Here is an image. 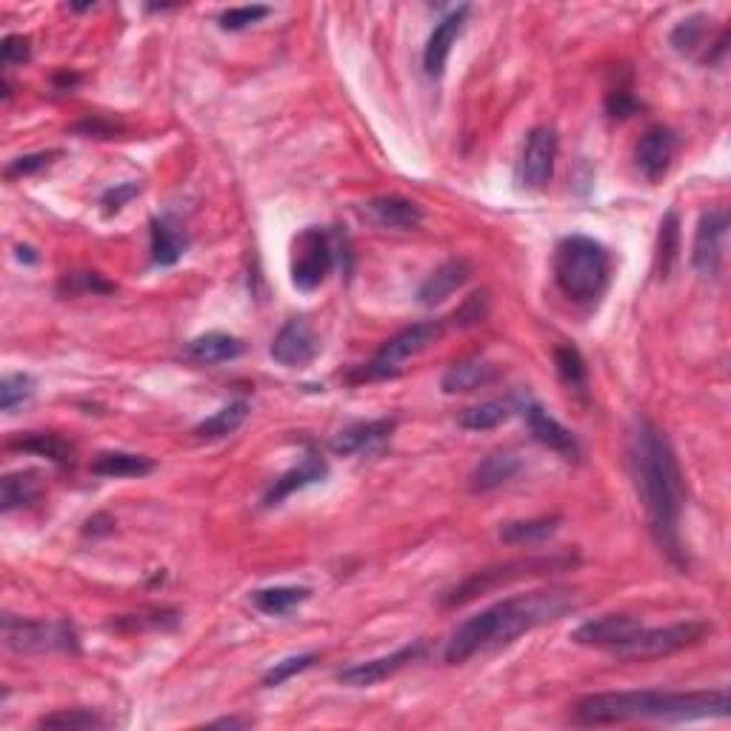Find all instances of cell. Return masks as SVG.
<instances>
[{
	"instance_id": "obj_1",
	"label": "cell",
	"mask_w": 731,
	"mask_h": 731,
	"mask_svg": "<svg viewBox=\"0 0 731 731\" xmlns=\"http://www.w3.org/2000/svg\"><path fill=\"white\" fill-rule=\"evenodd\" d=\"M629 469L634 478L638 497L646 508L648 529L657 546L671 563L683 566V543H680V517H683L685 483L678 454L669 438L648 417H634L629 429Z\"/></svg>"
},
{
	"instance_id": "obj_2",
	"label": "cell",
	"mask_w": 731,
	"mask_h": 731,
	"mask_svg": "<svg viewBox=\"0 0 731 731\" xmlns=\"http://www.w3.org/2000/svg\"><path fill=\"white\" fill-rule=\"evenodd\" d=\"M578 606L580 601L575 597V592H566V589H549V592L506 597V601L478 612L469 620H463L454 629L446 646V663L457 666V663H466L469 657L483 652V648L506 646V643H512L526 631L552 623V620H560L563 615H569Z\"/></svg>"
},
{
	"instance_id": "obj_3",
	"label": "cell",
	"mask_w": 731,
	"mask_h": 731,
	"mask_svg": "<svg viewBox=\"0 0 731 731\" xmlns=\"http://www.w3.org/2000/svg\"><path fill=\"white\" fill-rule=\"evenodd\" d=\"M729 708L731 703L726 689H706V692L640 689V692L589 694L575 706V720L583 726H612L629 723V720L689 723V720L729 717Z\"/></svg>"
},
{
	"instance_id": "obj_4",
	"label": "cell",
	"mask_w": 731,
	"mask_h": 731,
	"mask_svg": "<svg viewBox=\"0 0 731 731\" xmlns=\"http://www.w3.org/2000/svg\"><path fill=\"white\" fill-rule=\"evenodd\" d=\"M555 280L571 301L597 303L612 280V254L601 240L569 235L555 249Z\"/></svg>"
},
{
	"instance_id": "obj_5",
	"label": "cell",
	"mask_w": 731,
	"mask_h": 731,
	"mask_svg": "<svg viewBox=\"0 0 731 731\" xmlns=\"http://www.w3.org/2000/svg\"><path fill=\"white\" fill-rule=\"evenodd\" d=\"M578 555L571 552H557V555H534V557H517V560L497 563V566H486L478 569L475 575L457 583L452 592L443 594V606L457 608L471 603L480 594L497 592L503 585H512L517 580L529 578H543V575H557V571H569L578 566Z\"/></svg>"
},
{
	"instance_id": "obj_6",
	"label": "cell",
	"mask_w": 731,
	"mask_h": 731,
	"mask_svg": "<svg viewBox=\"0 0 731 731\" xmlns=\"http://www.w3.org/2000/svg\"><path fill=\"white\" fill-rule=\"evenodd\" d=\"M715 626L706 623V620H685V623H671V626H648L640 623V629L626 640L623 646L617 648L615 657H623V660H657V657L678 655L683 648H692L697 643L711 634Z\"/></svg>"
},
{
	"instance_id": "obj_7",
	"label": "cell",
	"mask_w": 731,
	"mask_h": 731,
	"mask_svg": "<svg viewBox=\"0 0 731 731\" xmlns=\"http://www.w3.org/2000/svg\"><path fill=\"white\" fill-rule=\"evenodd\" d=\"M3 646L17 655H40V652L75 655L80 640L70 620H26V617L3 615Z\"/></svg>"
},
{
	"instance_id": "obj_8",
	"label": "cell",
	"mask_w": 731,
	"mask_h": 731,
	"mask_svg": "<svg viewBox=\"0 0 731 731\" xmlns=\"http://www.w3.org/2000/svg\"><path fill=\"white\" fill-rule=\"evenodd\" d=\"M443 331H446L443 320H424V324H415V326H408V329L398 331V335H392V338L386 340L383 346L375 352L369 366L361 371V378H366V380L394 378L408 357H415V354H420L429 346H434V343L443 338Z\"/></svg>"
},
{
	"instance_id": "obj_9",
	"label": "cell",
	"mask_w": 731,
	"mask_h": 731,
	"mask_svg": "<svg viewBox=\"0 0 731 731\" xmlns=\"http://www.w3.org/2000/svg\"><path fill=\"white\" fill-rule=\"evenodd\" d=\"M335 266V252H331L329 231L320 226H306V229L292 240V283L301 292H315L317 286H324Z\"/></svg>"
},
{
	"instance_id": "obj_10",
	"label": "cell",
	"mask_w": 731,
	"mask_h": 731,
	"mask_svg": "<svg viewBox=\"0 0 731 731\" xmlns=\"http://www.w3.org/2000/svg\"><path fill=\"white\" fill-rule=\"evenodd\" d=\"M557 161V131L552 126H534L526 135L520 163H517V184L524 189H543L552 180Z\"/></svg>"
},
{
	"instance_id": "obj_11",
	"label": "cell",
	"mask_w": 731,
	"mask_h": 731,
	"mask_svg": "<svg viewBox=\"0 0 731 731\" xmlns=\"http://www.w3.org/2000/svg\"><path fill=\"white\" fill-rule=\"evenodd\" d=\"M726 235H729V212L726 209H708L701 215V224L694 231L692 266L703 278H715L723 266Z\"/></svg>"
},
{
	"instance_id": "obj_12",
	"label": "cell",
	"mask_w": 731,
	"mask_h": 731,
	"mask_svg": "<svg viewBox=\"0 0 731 731\" xmlns=\"http://www.w3.org/2000/svg\"><path fill=\"white\" fill-rule=\"evenodd\" d=\"M424 655H426V640H415V643L398 648V652H392V655L354 663V666L340 669L338 680L343 685H349V689H369V685L383 683V680H389L392 675L403 671L406 666H412V663L420 660Z\"/></svg>"
},
{
	"instance_id": "obj_13",
	"label": "cell",
	"mask_w": 731,
	"mask_h": 731,
	"mask_svg": "<svg viewBox=\"0 0 731 731\" xmlns=\"http://www.w3.org/2000/svg\"><path fill=\"white\" fill-rule=\"evenodd\" d=\"M680 138L678 131L669 126H648L634 149V161H638L640 175L646 177L648 184H660L663 177L669 175L671 163L678 157Z\"/></svg>"
},
{
	"instance_id": "obj_14",
	"label": "cell",
	"mask_w": 731,
	"mask_h": 731,
	"mask_svg": "<svg viewBox=\"0 0 731 731\" xmlns=\"http://www.w3.org/2000/svg\"><path fill=\"white\" fill-rule=\"evenodd\" d=\"M272 357L286 369H303L320 354V338L308 326L306 317H292L280 326V331L272 340Z\"/></svg>"
},
{
	"instance_id": "obj_15",
	"label": "cell",
	"mask_w": 731,
	"mask_h": 731,
	"mask_svg": "<svg viewBox=\"0 0 731 731\" xmlns=\"http://www.w3.org/2000/svg\"><path fill=\"white\" fill-rule=\"evenodd\" d=\"M640 629V620L631 615H603L594 620H585L580 629H575L571 640L578 646L603 648L608 655H615L617 648L623 646L626 640Z\"/></svg>"
},
{
	"instance_id": "obj_16",
	"label": "cell",
	"mask_w": 731,
	"mask_h": 731,
	"mask_svg": "<svg viewBox=\"0 0 731 731\" xmlns=\"http://www.w3.org/2000/svg\"><path fill=\"white\" fill-rule=\"evenodd\" d=\"M524 417H526V426H529V434L538 440L540 446L552 449V452H557L560 457H566V461L580 457L578 438H575V434H571V431L566 429L560 420H555V417L549 415L546 408L540 406V403H526Z\"/></svg>"
},
{
	"instance_id": "obj_17",
	"label": "cell",
	"mask_w": 731,
	"mask_h": 731,
	"mask_svg": "<svg viewBox=\"0 0 731 731\" xmlns=\"http://www.w3.org/2000/svg\"><path fill=\"white\" fill-rule=\"evenodd\" d=\"M326 475H329V463H326L317 452H308L294 469L283 471V475L269 486V492L263 494V506L266 508L280 506V503H283L286 497H292L294 492H303L308 486L326 480Z\"/></svg>"
},
{
	"instance_id": "obj_18",
	"label": "cell",
	"mask_w": 731,
	"mask_h": 731,
	"mask_svg": "<svg viewBox=\"0 0 731 731\" xmlns=\"http://www.w3.org/2000/svg\"><path fill=\"white\" fill-rule=\"evenodd\" d=\"M671 47H675V52L680 54H697L701 49H706L701 61L717 63L726 54V47H729V29H726L715 43H708V17L692 15L675 26V31H671Z\"/></svg>"
},
{
	"instance_id": "obj_19",
	"label": "cell",
	"mask_w": 731,
	"mask_h": 731,
	"mask_svg": "<svg viewBox=\"0 0 731 731\" xmlns=\"http://www.w3.org/2000/svg\"><path fill=\"white\" fill-rule=\"evenodd\" d=\"M469 12L471 9L463 3V7L449 12V15L443 17L434 29H431L429 40H426V49H424V70L429 77L443 75V70H446V63H449V52H452V43L457 40L463 26H466Z\"/></svg>"
},
{
	"instance_id": "obj_20",
	"label": "cell",
	"mask_w": 731,
	"mask_h": 731,
	"mask_svg": "<svg viewBox=\"0 0 731 731\" xmlns=\"http://www.w3.org/2000/svg\"><path fill=\"white\" fill-rule=\"evenodd\" d=\"M366 215L375 220L383 229H398V231H412L424 224V212L417 203H412L408 198L401 194H380V198H371L366 203Z\"/></svg>"
},
{
	"instance_id": "obj_21",
	"label": "cell",
	"mask_w": 731,
	"mask_h": 731,
	"mask_svg": "<svg viewBox=\"0 0 731 731\" xmlns=\"http://www.w3.org/2000/svg\"><path fill=\"white\" fill-rule=\"evenodd\" d=\"M469 275H471L469 263L461 261V257H452V261L440 263L438 269L431 272L429 278L420 283L417 298H420L424 306H438V303L449 301V298L469 280Z\"/></svg>"
},
{
	"instance_id": "obj_22",
	"label": "cell",
	"mask_w": 731,
	"mask_h": 731,
	"mask_svg": "<svg viewBox=\"0 0 731 731\" xmlns=\"http://www.w3.org/2000/svg\"><path fill=\"white\" fill-rule=\"evenodd\" d=\"M394 420L392 417H378V420H366V424H354L349 429L338 431L335 438H331V452L340 454V457H349V454L366 452L375 443H383L389 434L394 431Z\"/></svg>"
},
{
	"instance_id": "obj_23",
	"label": "cell",
	"mask_w": 731,
	"mask_h": 731,
	"mask_svg": "<svg viewBox=\"0 0 731 731\" xmlns=\"http://www.w3.org/2000/svg\"><path fill=\"white\" fill-rule=\"evenodd\" d=\"M494 378H497L494 363H489L486 357H466V361H457L449 366L443 380H440V389L446 394L475 392L480 386L492 383Z\"/></svg>"
},
{
	"instance_id": "obj_24",
	"label": "cell",
	"mask_w": 731,
	"mask_h": 731,
	"mask_svg": "<svg viewBox=\"0 0 731 731\" xmlns=\"http://www.w3.org/2000/svg\"><path fill=\"white\" fill-rule=\"evenodd\" d=\"M43 497V480L40 471L24 469V471H9L0 480V508L3 512H15V508L35 506Z\"/></svg>"
},
{
	"instance_id": "obj_25",
	"label": "cell",
	"mask_w": 731,
	"mask_h": 731,
	"mask_svg": "<svg viewBox=\"0 0 731 731\" xmlns=\"http://www.w3.org/2000/svg\"><path fill=\"white\" fill-rule=\"evenodd\" d=\"M243 354V340L235 338V335H226V331H206L201 338H194L189 346H186V357L201 366H215V363L235 361Z\"/></svg>"
},
{
	"instance_id": "obj_26",
	"label": "cell",
	"mask_w": 731,
	"mask_h": 731,
	"mask_svg": "<svg viewBox=\"0 0 731 731\" xmlns=\"http://www.w3.org/2000/svg\"><path fill=\"white\" fill-rule=\"evenodd\" d=\"M520 471V457L515 452H492L486 454L483 461L475 466L471 471V492H492V489H501L503 483L515 478Z\"/></svg>"
},
{
	"instance_id": "obj_27",
	"label": "cell",
	"mask_w": 731,
	"mask_h": 731,
	"mask_svg": "<svg viewBox=\"0 0 731 731\" xmlns=\"http://www.w3.org/2000/svg\"><path fill=\"white\" fill-rule=\"evenodd\" d=\"M9 449L12 452L38 454V457H47V461L58 463V466H72L75 463V446L66 438H61V434H52V431H29V434H21V438L9 440Z\"/></svg>"
},
{
	"instance_id": "obj_28",
	"label": "cell",
	"mask_w": 731,
	"mask_h": 731,
	"mask_svg": "<svg viewBox=\"0 0 731 731\" xmlns=\"http://www.w3.org/2000/svg\"><path fill=\"white\" fill-rule=\"evenodd\" d=\"M89 471L94 478H147L154 471V461L135 452H101Z\"/></svg>"
},
{
	"instance_id": "obj_29",
	"label": "cell",
	"mask_w": 731,
	"mask_h": 731,
	"mask_svg": "<svg viewBox=\"0 0 731 731\" xmlns=\"http://www.w3.org/2000/svg\"><path fill=\"white\" fill-rule=\"evenodd\" d=\"M189 249L186 231L172 217H154L152 220V261L154 266H175Z\"/></svg>"
},
{
	"instance_id": "obj_30",
	"label": "cell",
	"mask_w": 731,
	"mask_h": 731,
	"mask_svg": "<svg viewBox=\"0 0 731 731\" xmlns=\"http://www.w3.org/2000/svg\"><path fill=\"white\" fill-rule=\"evenodd\" d=\"M563 517L560 515H546V517H531V520H508L501 526L497 538L508 546H534V543H543V540L555 538L557 529H560Z\"/></svg>"
},
{
	"instance_id": "obj_31",
	"label": "cell",
	"mask_w": 731,
	"mask_h": 731,
	"mask_svg": "<svg viewBox=\"0 0 731 731\" xmlns=\"http://www.w3.org/2000/svg\"><path fill=\"white\" fill-rule=\"evenodd\" d=\"M308 597H312L308 585H272V589H257L252 594V603L261 608L263 615L286 617L292 615L298 606H303Z\"/></svg>"
},
{
	"instance_id": "obj_32",
	"label": "cell",
	"mask_w": 731,
	"mask_h": 731,
	"mask_svg": "<svg viewBox=\"0 0 731 731\" xmlns=\"http://www.w3.org/2000/svg\"><path fill=\"white\" fill-rule=\"evenodd\" d=\"M247 417H249V403L235 401V403H229V406L217 408L215 415L206 417L203 424L194 426L192 434L201 440H224V438H229V434H235L240 426L247 424Z\"/></svg>"
},
{
	"instance_id": "obj_33",
	"label": "cell",
	"mask_w": 731,
	"mask_h": 731,
	"mask_svg": "<svg viewBox=\"0 0 731 731\" xmlns=\"http://www.w3.org/2000/svg\"><path fill=\"white\" fill-rule=\"evenodd\" d=\"M512 415H515V403L512 401H486L466 408L461 415V426L469 431H489L506 424Z\"/></svg>"
},
{
	"instance_id": "obj_34",
	"label": "cell",
	"mask_w": 731,
	"mask_h": 731,
	"mask_svg": "<svg viewBox=\"0 0 731 731\" xmlns=\"http://www.w3.org/2000/svg\"><path fill=\"white\" fill-rule=\"evenodd\" d=\"M106 720H103L98 711L92 708H61L54 715L40 717L38 729H61V731H89V729H103Z\"/></svg>"
},
{
	"instance_id": "obj_35",
	"label": "cell",
	"mask_w": 731,
	"mask_h": 731,
	"mask_svg": "<svg viewBox=\"0 0 731 731\" xmlns=\"http://www.w3.org/2000/svg\"><path fill=\"white\" fill-rule=\"evenodd\" d=\"M678 252H680V217L678 212H669V215L663 217L660 240H657V269H660L663 278L669 275L675 261H678Z\"/></svg>"
},
{
	"instance_id": "obj_36",
	"label": "cell",
	"mask_w": 731,
	"mask_h": 731,
	"mask_svg": "<svg viewBox=\"0 0 731 731\" xmlns=\"http://www.w3.org/2000/svg\"><path fill=\"white\" fill-rule=\"evenodd\" d=\"M555 366L560 371V378L566 380V386L571 389H578L583 392L585 383H589V369H585L583 354L578 349L571 346V343H563V346L555 349Z\"/></svg>"
},
{
	"instance_id": "obj_37",
	"label": "cell",
	"mask_w": 731,
	"mask_h": 731,
	"mask_svg": "<svg viewBox=\"0 0 731 731\" xmlns=\"http://www.w3.org/2000/svg\"><path fill=\"white\" fill-rule=\"evenodd\" d=\"M320 660V655L317 652H303V655H292L286 657V660L275 663L266 675H263V685L266 689H278V685H283L286 680L298 678V675H303V671H308L315 663Z\"/></svg>"
},
{
	"instance_id": "obj_38",
	"label": "cell",
	"mask_w": 731,
	"mask_h": 731,
	"mask_svg": "<svg viewBox=\"0 0 731 731\" xmlns=\"http://www.w3.org/2000/svg\"><path fill=\"white\" fill-rule=\"evenodd\" d=\"M31 394H35V380L29 375H7V378L0 380V408L12 415L17 406H24V403L31 401Z\"/></svg>"
},
{
	"instance_id": "obj_39",
	"label": "cell",
	"mask_w": 731,
	"mask_h": 731,
	"mask_svg": "<svg viewBox=\"0 0 731 731\" xmlns=\"http://www.w3.org/2000/svg\"><path fill=\"white\" fill-rule=\"evenodd\" d=\"M61 292L70 294H109L115 292V286L103 280L98 272H72L61 280Z\"/></svg>"
},
{
	"instance_id": "obj_40",
	"label": "cell",
	"mask_w": 731,
	"mask_h": 731,
	"mask_svg": "<svg viewBox=\"0 0 731 731\" xmlns=\"http://www.w3.org/2000/svg\"><path fill=\"white\" fill-rule=\"evenodd\" d=\"M269 12L272 9L261 7V3H254V7H235V9H226L224 15L217 17V24H220V29L224 31H240V29H249V26L257 24V21H263Z\"/></svg>"
},
{
	"instance_id": "obj_41",
	"label": "cell",
	"mask_w": 731,
	"mask_h": 731,
	"mask_svg": "<svg viewBox=\"0 0 731 731\" xmlns=\"http://www.w3.org/2000/svg\"><path fill=\"white\" fill-rule=\"evenodd\" d=\"M486 317H489V294L475 292L463 301V306L457 308V312H454L452 324L461 326V329H469V326L483 324Z\"/></svg>"
},
{
	"instance_id": "obj_42",
	"label": "cell",
	"mask_w": 731,
	"mask_h": 731,
	"mask_svg": "<svg viewBox=\"0 0 731 731\" xmlns=\"http://www.w3.org/2000/svg\"><path fill=\"white\" fill-rule=\"evenodd\" d=\"M31 58V40L26 35H7L0 43V61L3 66H21Z\"/></svg>"
},
{
	"instance_id": "obj_43",
	"label": "cell",
	"mask_w": 731,
	"mask_h": 731,
	"mask_svg": "<svg viewBox=\"0 0 731 731\" xmlns=\"http://www.w3.org/2000/svg\"><path fill=\"white\" fill-rule=\"evenodd\" d=\"M52 157H58V152H35V154H24V157H15V161L7 166V177L9 180H15V177L35 175V172H40L43 166H49Z\"/></svg>"
},
{
	"instance_id": "obj_44",
	"label": "cell",
	"mask_w": 731,
	"mask_h": 731,
	"mask_svg": "<svg viewBox=\"0 0 731 731\" xmlns=\"http://www.w3.org/2000/svg\"><path fill=\"white\" fill-rule=\"evenodd\" d=\"M606 112L615 117V121H626V117L638 115L640 101L629 92V89H615V92H608L606 98Z\"/></svg>"
},
{
	"instance_id": "obj_45",
	"label": "cell",
	"mask_w": 731,
	"mask_h": 731,
	"mask_svg": "<svg viewBox=\"0 0 731 731\" xmlns=\"http://www.w3.org/2000/svg\"><path fill=\"white\" fill-rule=\"evenodd\" d=\"M138 192L140 184H117L101 194V206H106L109 215H112V212H121V209H124Z\"/></svg>"
},
{
	"instance_id": "obj_46",
	"label": "cell",
	"mask_w": 731,
	"mask_h": 731,
	"mask_svg": "<svg viewBox=\"0 0 731 731\" xmlns=\"http://www.w3.org/2000/svg\"><path fill=\"white\" fill-rule=\"evenodd\" d=\"M115 531V520L109 515H92L89 520H86L84 526V534H92V538H101V534H112Z\"/></svg>"
},
{
	"instance_id": "obj_47",
	"label": "cell",
	"mask_w": 731,
	"mask_h": 731,
	"mask_svg": "<svg viewBox=\"0 0 731 731\" xmlns=\"http://www.w3.org/2000/svg\"><path fill=\"white\" fill-rule=\"evenodd\" d=\"M77 84H80V77L70 75V72H61V75H54V89H58V92H70V89H75Z\"/></svg>"
},
{
	"instance_id": "obj_48",
	"label": "cell",
	"mask_w": 731,
	"mask_h": 731,
	"mask_svg": "<svg viewBox=\"0 0 731 731\" xmlns=\"http://www.w3.org/2000/svg\"><path fill=\"white\" fill-rule=\"evenodd\" d=\"M77 131H86V135H112V131H115V126H109V124H101V121H89V124H80V126H75Z\"/></svg>"
},
{
	"instance_id": "obj_49",
	"label": "cell",
	"mask_w": 731,
	"mask_h": 731,
	"mask_svg": "<svg viewBox=\"0 0 731 731\" xmlns=\"http://www.w3.org/2000/svg\"><path fill=\"white\" fill-rule=\"evenodd\" d=\"M209 726H217V729H247V726H252V720H247V717H224V720H215V723Z\"/></svg>"
},
{
	"instance_id": "obj_50",
	"label": "cell",
	"mask_w": 731,
	"mask_h": 731,
	"mask_svg": "<svg viewBox=\"0 0 731 731\" xmlns=\"http://www.w3.org/2000/svg\"><path fill=\"white\" fill-rule=\"evenodd\" d=\"M17 257L26 263H38V254H35V249L31 247H17Z\"/></svg>"
}]
</instances>
